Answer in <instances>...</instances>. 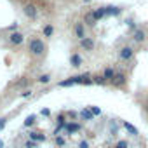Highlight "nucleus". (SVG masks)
Returning <instances> with one entry per match:
<instances>
[{
	"instance_id": "obj_19",
	"label": "nucleus",
	"mask_w": 148,
	"mask_h": 148,
	"mask_svg": "<svg viewBox=\"0 0 148 148\" xmlns=\"http://www.w3.org/2000/svg\"><path fill=\"white\" fill-rule=\"evenodd\" d=\"M115 148H129V143H127L125 139H120V141L115 145Z\"/></svg>"
},
{
	"instance_id": "obj_27",
	"label": "nucleus",
	"mask_w": 148,
	"mask_h": 148,
	"mask_svg": "<svg viewBox=\"0 0 148 148\" xmlns=\"http://www.w3.org/2000/svg\"><path fill=\"white\" fill-rule=\"evenodd\" d=\"M26 146H28V148H33V146H35V143H33V141H28V143H26Z\"/></svg>"
},
{
	"instance_id": "obj_16",
	"label": "nucleus",
	"mask_w": 148,
	"mask_h": 148,
	"mask_svg": "<svg viewBox=\"0 0 148 148\" xmlns=\"http://www.w3.org/2000/svg\"><path fill=\"white\" fill-rule=\"evenodd\" d=\"M11 42L16 44V45L21 44V42H23V35H21V33H12V35H11Z\"/></svg>"
},
{
	"instance_id": "obj_28",
	"label": "nucleus",
	"mask_w": 148,
	"mask_h": 148,
	"mask_svg": "<svg viewBox=\"0 0 148 148\" xmlns=\"http://www.w3.org/2000/svg\"><path fill=\"white\" fill-rule=\"evenodd\" d=\"M146 113H148V103H146Z\"/></svg>"
},
{
	"instance_id": "obj_20",
	"label": "nucleus",
	"mask_w": 148,
	"mask_h": 148,
	"mask_svg": "<svg viewBox=\"0 0 148 148\" xmlns=\"http://www.w3.org/2000/svg\"><path fill=\"white\" fill-rule=\"evenodd\" d=\"M52 32H54V28H52L51 25L44 28V35H45V37H51V35H52Z\"/></svg>"
},
{
	"instance_id": "obj_11",
	"label": "nucleus",
	"mask_w": 148,
	"mask_h": 148,
	"mask_svg": "<svg viewBox=\"0 0 148 148\" xmlns=\"http://www.w3.org/2000/svg\"><path fill=\"white\" fill-rule=\"evenodd\" d=\"M84 21H86V25H89V26H94V25H96V18H94L92 12H87L86 18H84Z\"/></svg>"
},
{
	"instance_id": "obj_24",
	"label": "nucleus",
	"mask_w": 148,
	"mask_h": 148,
	"mask_svg": "<svg viewBox=\"0 0 148 148\" xmlns=\"http://www.w3.org/2000/svg\"><path fill=\"white\" fill-rule=\"evenodd\" d=\"M56 145H58V146H63V145H64V139H63L61 136H58V138H56Z\"/></svg>"
},
{
	"instance_id": "obj_23",
	"label": "nucleus",
	"mask_w": 148,
	"mask_h": 148,
	"mask_svg": "<svg viewBox=\"0 0 148 148\" xmlns=\"http://www.w3.org/2000/svg\"><path fill=\"white\" fill-rule=\"evenodd\" d=\"M33 122H35V115H30V117L25 120V125H32Z\"/></svg>"
},
{
	"instance_id": "obj_18",
	"label": "nucleus",
	"mask_w": 148,
	"mask_h": 148,
	"mask_svg": "<svg viewBox=\"0 0 148 148\" xmlns=\"http://www.w3.org/2000/svg\"><path fill=\"white\" fill-rule=\"evenodd\" d=\"M92 82H96V84H99V86H103V84H106V79H105L103 75H96V77L92 79Z\"/></svg>"
},
{
	"instance_id": "obj_1",
	"label": "nucleus",
	"mask_w": 148,
	"mask_h": 148,
	"mask_svg": "<svg viewBox=\"0 0 148 148\" xmlns=\"http://www.w3.org/2000/svg\"><path fill=\"white\" fill-rule=\"evenodd\" d=\"M75 84H92V79L87 75H79V77H71L68 80L59 82V87H70V86H75Z\"/></svg>"
},
{
	"instance_id": "obj_6",
	"label": "nucleus",
	"mask_w": 148,
	"mask_h": 148,
	"mask_svg": "<svg viewBox=\"0 0 148 148\" xmlns=\"http://www.w3.org/2000/svg\"><path fill=\"white\" fill-rule=\"evenodd\" d=\"M80 45H82V49H86V51H92V49H94V40L89 38V37H86V38L80 40Z\"/></svg>"
},
{
	"instance_id": "obj_21",
	"label": "nucleus",
	"mask_w": 148,
	"mask_h": 148,
	"mask_svg": "<svg viewBox=\"0 0 148 148\" xmlns=\"http://www.w3.org/2000/svg\"><path fill=\"white\" fill-rule=\"evenodd\" d=\"M30 138H32V139H38V141H44V139H45V136L37 134V132H32V134H30Z\"/></svg>"
},
{
	"instance_id": "obj_13",
	"label": "nucleus",
	"mask_w": 148,
	"mask_h": 148,
	"mask_svg": "<svg viewBox=\"0 0 148 148\" xmlns=\"http://www.w3.org/2000/svg\"><path fill=\"white\" fill-rule=\"evenodd\" d=\"M75 33H77V37L82 40V38H86V33H84V25L82 23H79L77 26H75Z\"/></svg>"
},
{
	"instance_id": "obj_17",
	"label": "nucleus",
	"mask_w": 148,
	"mask_h": 148,
	"mask_svg": "<svg viewBox=\"0 0 148 148\" xmlns=\"http://www.w3.org/2000/svg\"><path fill=\"white\" fill-rule=\"evenodd\" d=\"M120 11H122L120 7H113V5L106 7V14H115V16H117V14H120Z\"/></svg>"
},
{
	"instance_id": "obj_10",
	"label": "nucleus",
	"mask_w": 148,
	"mask_h": 148,
	"mask_svg": "<svg viewBox=\"0 0 148 148\" xmlns=\"http://www.w3.org/2000/svg\"><path fill=\"white\" fill-rule=\"evenodd\" d=\"M92 14H94V18H96V21H98V19H101L103 16H106V7H99V9H96V11H92Z\"/></svg>"
},
{
	"instance_id": "obj_14",
	"label": "nucleus",
	"mask_w": 148,
	"mask_h": 148,
	"mask_svg": "<svg viewBox=\"0 0 148 148\" xmlns=\"http://www.w3.org/2000/svg\"><path fill=\"white\" fill-rule=\"evenodd\" d=\"M64 129H66V132H70V134H71V132H77V131L80 129V125H79V124H71V122H70V124H66V125H64Z\"/></svg>"
},
{
	"instance_id": "obj_4",
	"label": "nucleus",
	"mask_w": 148,
	"mask_h": 148,
	"mask_svg": "<svg viewBox=\"0 0 148 148\" xmlns=\"http://www.w3.org/2000/svg\"><path fill=\"white\" fill-rule=\"evenodd\" d=\"M132 56H134V49H132V47H129V45L120 47V51H119V58H120L122 61H129V59H132Z\"/></svg>"
},
{
	"instance_id": "obj_12",
	"label": "nucleus",
	"mask_w": 148,
	"mask_h": 148,
	"mask_svg": "<svg viewBox=\"0 0 148 148\" xmlns=\"http://www.w3.org/2000/svg\"><path fill=\"white\" fill-rule=\"evenodd\" d=\"M70 63H71V66H80V64H82V58H80L79 54H73V56L70 58Z\"/></svg>"
},
{
	"instance_id": "obj_22",
	"label": "nucleus",
	"mask_w": 148,
	"mask_h": 148,
	"mask_svg": "<svg viewBox=\"0 0 148 148\" xmlns=\"http://www.w3.org/2000/svg\"><path fill=\"white\" fill-rule=\"evenodd\" d=\"M89 110L92 112V115H101V110L98 106H89Z\"/></svg>"
},
{
	"instance_id": "obj_26",
	"label": "nucleus",
	"mask_w": 148,
	"mask_h": 148,
	"mask_svg": "<svg viewBox=\"0 0 148 148\" xmlns=\"http://www.w3.org/2000/svg\"><path fill=\"white\" fill-rule=\"evenodd\" d=\"M79 146H80V148H89V143H87V141H82Z\"/></svg>"
},
{
	"instance_id": "obj_15",
	"label": "nucleus",
	"mask_w": 148,
	"mask_h": 148,
	"mask_svg": "<svg viewBox=\"0 0 148 148\" xmlns=\"http://www.w3.org/2000/svg\"><path fill=\"white\" fill-rule=\"evenodd\" d=\"M80 117H82V119H86V120H92V117H94V115H92V112H91L89 108H84V110L80 112Z\"/></svg>"
},
{
	"instance_id": "obj_5",
	"label": "nucleus",
	"mask_w": 148,
	"mask_h": 148,
	"mask_svg": "<svg viewBox=\"0 0 148 148\" xmlns=\"http://www.w3.org/2000/svg\"><path fill=\"white\" fill-rule=\"evenodd\" d=\"M132 40H134V42H138V44L145 42V40H146V32H145V30H141V28L134 30V33H132Z\"/></svg>"
},
{
	"instance_id": "obj_25",
	"label": "nucleus",
	"mask_w": 148,
	"mask_h": 148,
	"mask_svg": "<svg viewBox=\"0 0 148 148\" xmlns=\"http://www.w3.org/2000/svg\"><path fill=\"white\" fill-rule=\"evenodd\" d=\"M49 80H51L49 75H42V77H40V82H42V84H45V82H49Z\"/></svg>"
},
{
	"instance_id": "obj_2",
	"label": "nucleus",
	"mask_w": 148,
	"mask_h": 148,
	"mask_svg": "<svg viewBox=\"0 0 148 148\" xmlns=\"http://www.w3.org/2000/svg\"><path fill=\"white\" fill-rule=\"evenodd\" d=\"M30 51H32L33 54L40 56V54H44V51H45V45H44V42H42V40H38V38H33V40L30 42Z\"/></svg>"
},
{
	"instance_id": "obj_9",
	"label": "nucleus",
	"mask_w": 148,
	"mask_h": 148,
	"mask_svg": "<svg viewBox=\"0 0 148 148\" xmlns=\"http://www.w3.org/2000/svg\"><path fill=\"white\" fill-rule=\"evenodd\" d=\"M115 73H117V71H115L113 68H105V71H103V77H105L106 80H110V82H112V79L115 77Z\"/></svg>"
},
{
	"instance_id": "obj_7",
	"label": "nucleus",
	"mask_w": 148,
	"mask_h": 148,
	"mask_svg": "<svg viewBox=\"0 0 148 148\" xmlns=\"http://www.w3.org/2000/svg\"><path fill=\"white\" fill-rule=\"evenodd\" d=\"M25 12H26V16L32 18V19L37 18V7H35V5H25Z\"/></svg>"
},
{
	"instance_id": "obj_8",
	"label": "nucleus",
	"mask_w": 148,
	"mask_h": 148,
	"mask_svg": "<svg viewBox=\"0 0 148 148\" xmlns=\"http://www.w3.org/2000/svg\"><path fill=\"white\" fill-rule=\"evenodd\" d=\"M122 125H124V129H125L129 134H132V136H138V129H136V127H134L131 122H127V120H125V122H122Z\"/></svg>"
},
{
	"instance_id": "obj_3",
	"label": "nucleus",
	"mask_w": 148,
	"mask_h": 148,
	"mask_svg": "<svg viewBox=\"0 0 148 148\" xmlns=\"http://www.w3.org/2000/svg\"><path fill=\"white\" fill-rule=\"evenodd\" d=\"M125 82H127V75H125L124 71H117L115 77L112 79V86H113V87H124Z\"/></svg>"
}]
</instances>
